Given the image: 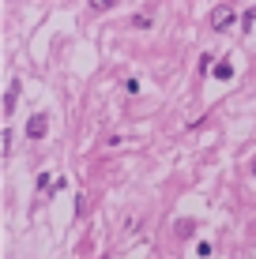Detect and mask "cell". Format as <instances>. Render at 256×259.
I'll use <instances>...</instances> for the list:
<instances>
[{"mask_svg": "<svg viewBox=\"0 0 256 259\" xmlns=\"http://www.w3.org/2000/svg\"><path fill=\"white\" fill-rule=\"evenodd\" d=\"M30 136H34V139H42V136H46V117H42V113L30 120Z\"/></svg>", "mask_w": 256, "mask_h": 259, "instance_id": "obj_2", "label": "cell"}, {"mask_svg": "<svg viewBox=\"0 0 256 259\" xmlns=\"http://www.w3.org/2000/svg\"><path fill=\"white\" fill-rule=\"evenodd\" d=\"M230 75H234V68L226 64V60H223V64H215V79H230Z\"/></svg>", "mask_w": 256, "mask_h": 259, "instance_id": "obj_3", "label": "cell"}, {"mask_svg": "<svg viewBox=\"0 0 256 259\" xmlns=\"http://www.w3.org/2000/svg\"><path fill=\"white\" fill-rule=\"evenodd\" d=\"M234 23V8H215V30H226V26Z\"/></svg>", "mask_w": 256, "mask_h": 259, "instance_id": "obj_1", "label": "cell"}]
</instances>
